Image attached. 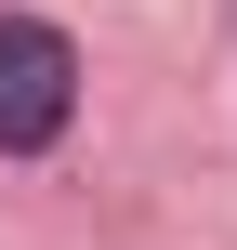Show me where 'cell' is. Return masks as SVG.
I'll return each mask as SVG.
<instances>
[{"label": "cell", "mask_w": 237, "mask_h": 250, "mask_svg": "<svg viewBox=\"0 0 237 250\" xmlns=\"http://www.w3.org/2000/svg\"><path fill=\"white\" fill-rule=\"evenodd\" d=\"M79 119V40L40 13H0V158H40Z\"/></svg>", "instance_id": "cell-1"}]
</instances>
